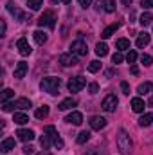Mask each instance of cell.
Returning a JSON list of instances; mask_svg holds the SVG:
<instances>
[{
  "label": "cell",
  "instance_id": "10",
  "mask_svg": "<svg viewBox=\"0 0 153 155\" xmlns=\"http://www.w3.org/2000/svg\"><path fill=\"white\" fill-rule=\"evenodd\" d=\"M5 7H7V11H9L13 16H16L18 20H27V15H25V13H22V11H20V9H18V7H16L11 0L7 2V5H5Z\"/></svg>",
  "mask_w": 153,
  "mask_h": 155
},
{
  "label": "cell",
  "instance_id": "32",
  "mask_svg": "<svg viewBox=\"0 0 153 155\" xmlns=\"http://www.w3.org/2000/svg\"><path fill=\"white\" fill-rule=\"evenodd\" d=\"M27 5L31 11H38L40 7L43 5V0H27Z\"/></svg>",
  "mask_w": 153,
  "mask_h": 155
},
{
  "label": "cell",
  "instance_id": "21",
  "mask_svg": "<svg viewBox=\"0 0 153 155\" xmlns=\"http://www.w3.org/2000/svg\"><path fill=\"white\" fill-rule=\"evenodd\" d=\"M96 54H97V56H101V58H103V56H106V54H108V45H106L105 41H99V43L96 45Z\"/></svg>",
  "mask_w": 153,
  "mask_h": 155
},
{
  "label": "cell",
  "instance_id": "37",
  "mask_svg": "<svg viewBox=\"0 0 153 155\" xmlns=\"http://www.w3.org/2000/svg\"><path fill=\"white\" fill-rule=\"evenodd\" d=\"M121 90H122L124 96H130V85L126 81H121Z\"/></svg>",
  "mask_w": 153,
  "mask_h": 155
},
{
  "label": "cell",
  "instance_id": "14",
  "mask_svg": "<svg viewBox=\"0 0 153 155\" xmlns=\"http://www.w3.org/2000/svg\"><path fill=\"white\" fill-rule=\"evenodd\" d=\"M144 108H146V103H144L141 97H133V99H132V110H133V112L141 114V112H144Z\"/></svg>",
  "mask_w": 153,
  "mask_h": 155
},
{
  "label": "cell",
  "instance_id": "39",
  "mask_svg": "<svg viewBox=\"0 0 153 155\" xmlns=\"http://www.w3.org/2000/svg\"><path fill=\"white\" fill-rule=\"evenodd\" d=\"M97 90H99V85L97 83H90L88 85V92L90 94H97Z\"/></svg>",
  "mask_w": 153,
  "mask_h": 155
},
{
  "label": "cell",
  "instance_id": "22",
  "mask_svg": "<svg viewBox=\"0 0 153 155\" xmlns=\"http://www.w3.org/2000/svg\"><path fill=\"white\" fill-rule=\"evenodd\" d=\"M150 124H153V112H150V114H144V116L139 119V126H150Z\"/></svg>",
  "mask_w": 153,
  "mask_h": 155
},
{
  "label": "cell",
  "instance_id": "8",
  "mask_svg": "<svg viewBox=\"0 0 153 155\" xmlns=\"http://www.w3.org/2000/svg\"><path fill=\"white\" fill-rule=\"evenodd\" d=\"M16 47H18V52H20L22 56H29V54L33 52V49H31L27 38H20L18 41H16Z\"/></svg>",
  "mask_w": 153,
  "mask_h": 155
},
{
  "label": "cell",
  "instance_id": "44",
  "mask_svg": "<svg viewBox=\"0 0 153 155\" xmlns=\"http://www.w3.org/2000/svg\"><path fill=\"white\" fill-rule=\"evenodd\" d=\"M5 29H7V25H5V20H2V31H0V36H5Z\"/></svg>",
  "mask_w": 153,
  "mask_h": 155
},
{
  "label": "cell",
  "instance_id": "11",
  "mask_svg": "<svg viewBox=\"0 0 153 155\" xmlns=\"http://www.w3.org/2000/svg\"><path fill=\"white\" fill-rule=\"evenodd\" d=\"M16 135H18V139L24 141V143H31V141L34 139V132H33V130H27V128H20V130L16 132Z\"/></svg>",
  "mask_w": 153,
  "mask_h": 155
},
{
  "label": "cell",
  "instance_id": "46",
  "mask_svg": "<svg viewBox=\"0 0 153 155\" xmlns=\"http://www.w3.org/2000/svg\"><path fill=\"white\" fill-rule=\"evenodd\" d=\"M132 74H135V76H137V74H139V69H137V67H135V65H132Z\"/></svg>",
  "mask_w": 153,
  "mask_h": 155
},
{
  "label": "cell",
  "instance_id": "28",
  "mask_svg": "<svg viewBox=\"0 0 153 155\" xmlns=\"http://www.w3.org/2000/svg\"><path fill=\"white\" fill-rule=\"evenodd\" d=\"M34 116H36V119H45V117L49 116V107H47V105L40 107L38 110L34 112Z\"/></svg>",
  "mask_w": 153,
  "mask_h": 155
},
{
  "label": "cell",
  "instance_id": "25",
  "mask_svg": "<svg viewBox=\"0 0 153 155\" xmlns=\"http://www.w3.org/2000/svg\"><path fill=\"white\" fill-rule=\"evenodd\" d=\"M115 4H117V0H105V2H103V9H105L106 13H114L115 7H117Z\"/></svg>",
  "mask_w": 153,
  "mask_h": 155
},
{
  "label": "cell",
  "instance_id": "38",
  "mask_svg": "<svg viewBox=\"0 0 153 155\" xmlns=\"http://www.w3.org/2000/svg\"><path fill=\"white\" fill-rule=\"evenodd\" d=\"M122 60H124V58H122V54H121V52H115L114 56H112V63H121Z\"/></svg>",
  "mask_w": 153,
  "mask_h": 155
},
{
  "label": "cell",
  "instance_id": "2",
  "mask_svg": "<svg viewBox=\"0 0 153 155\" xmlns=\"http://www.w3.org/2000/svg\"><path fill=\"white\" fill-rule=\"evenodd\" d=\"M117 148L122 155H132V139L126 130H119L117 134Z\"/></svg>",
  "mask_w": 153,
  "mask_h": 155
},
{
  "label": "cell",
  "instance_id": "43",
  "mask_svg": "<svg viewBox=\"0 0 153 155\" xmlns=\"http://www.w3.org/2000/svg\"><path fill=\"white\" fill-rule=\"evenodd\" d=\"M77 2H79V5H81V7H88L94 0H77Z\"/></svg>",
  "mask_w": 153,
  "mask_h": 155
},
{
  "label": "cell",
  "instance_id": "41",
  "mask_svg": "<svg viewBox=\"0 0 153 155\" xmlns=\"http://www.w3.org/2000/svg\"><path fill=\"white\" fill-rule=\"evenodd\" d=\"M141 5H142L144 9H151V7H153V0H142V2H141Z\"/></svg>",
  "mask_w": 153,
  "mask_h": 155
},
{
  "label": "cell",
  "instance_id": "49",
  "mask_svg": "<svg viewBox=\"0 0 153 155\" xmlns=\"http://www.w3.org/2000/svg\"><path fill=\"white\" fill-rule=\"evenodd\" d=\"M38 155H52V153H49V152H45V150H43V152H41V153H38Z\"/></svg>",
  "mask_w": 153,
  "mask_h": 155
},
{
  "label": "cell",
  "instance_id": "12",
  "mask_svg": "<svg viewBox=\"0 0 153 155\" xmlns=\"http://www.w3.org/2000/svg\"><path fill=\"white\" fill-rule=\"evenodd\" d=\"M27 71H29V65L25 61H18L16 67H15V78L16 79H22V78L27 74Z\"/></svg>",
  "mask_w": 153,
  "mask_h": 155
},
{
  "label": "cell",
  "instance_id": "15",
  "mask_svg": "<svg viewBox=\"0 0 153 155\" xmlns=\"http://www.w3.org/2000/svg\"><path fill=\"white\" fill-rule=\"evenodd\" d=\"M137 92H139V96L151 94V92H153V83H151V81H144V83H141V85H139V88H137Z\"/></svg>",
  "mask_w": 153,
  "mask_h": 155
},
{
  "label": "cell",
  "instance_id": "9",
  "mask_svg": "<svg viewBox=\"0 0 153 155\" xmlns=\"http://www.w3.org/2000/svg\"><path fill=\"white\" fill-rule=\"evenodd\" d=\"M88 123H90V128H92V130H103V128L106 126V119L101 117V116H92Z\"/></svg>",
  "mask_w": 153,
  "mask_h": 155
},
{
  "label": "cell",
  "instance_id": "20",
  "mask_svg": "<svg viewBox=\"0 0 153 155\" xmlns=\"http://www.w3.org/2000/svg\"><path fill=\"white\" fill-rule=\"evenodd\" d=\"M119 27H121V24H112V25H108V27H106V29L101 33V38H105V40L110 38V36L114 35V33L117 31V29H119Z\"/></svg>",
  "mask_w": 153,
  "mask_h": 155
},
{
  "label": "cell",
  "instance_id": "34",
  "mask_svg": "<svg viewBox=\"0 0 153 155\" xmlns=\"http://www.w3.org/2000/svg\"><path fill=\"white\" fill-rule=\"evenodd\" d=\"M151 61H153V58L150 56V54H142V56H141V63H142L144 67H150Z\"/></svg>",
  "mask_w": 153,
  "mask_h": 155
},
{
  "label": "cell",
  "instance_id": "17",
  "mask_svg": "<svg viewBox=\"0 0 153 155\" xmlns=\"http://www.w3.org/2000/svg\"><path fill=\"white\" fill-rule=\"evenodd\" d=\"M15 144H16V143H15V139H11V137H9V139H4V141H2V144H0V150H2L4 153H7V152L15 150Z\"/></svg>",
  "mask_w": 153,
  "mask_h": 155
},
{
  "label": "cell",
  "instance_id": "36",
  "mask_svg": "<svg viewBox=\"0 0 153 155\" xmlns=\"http://www.w3.org/2000/svg\"><path fill=\"white\" fill-rule=\"evenodd\" d=\"M135 60H137V52H135V51H128L126 61H128V63H135Z\"/></svg>",
  "mask_w": 153,
  "mask_h": 155
},
{
  "label": "cell",
  "instance_id": "47",
  "mask_svg": "<svg viewBox=\"0 0 153 155\" xmlns=\"http://www.w3.org/2000/svg\"><path fill=\"white\" fill-rule=\"evenodd\" d=\"M121 2H122V5H128V7L132 5V0H121Z\"/></svg>",
  "mask_w": 153,
  "mask_h": 155
},
{
  "label": "cell",
  "instance_id": "33",
  "mask_svg": "<svg viewBox=\"0 0 153 155\" xmlns=\"http://www.w3.org/2000/svg\"><path fill=\"white\" fill-rule=\"evenodd\" d=\"M99 69H101V61H99V60L90 61V65H88V72H97Z\"/></svg>",
  "mask_w": 153,
  "mask_h": 155
},
{
  "label": "cell",
  "instance_id": "27",
  "mask_svg": "<svg viewBox=\"0 0 153 155\" xmlns=\"http://www.w3.org/2000/svg\"><path fill=\"white\" fill-rule=\"evenodd\" d=\"M115 47H117L119 51H130V40H126V38H121V40H117V43H115Z\"/></svg>",
  "mask_w": 153,
  "mask_h": 155
},
{
  "label": "cell",
  "instance_id": "42",
  "mask_svg": "<svg viewBox=\"0 0 153 155\" xmlns=\"http://www.w3.org/2000/svg\"><path fill=\"white\" fill-rule=\"evenodd\" d=\"M33 152H34V148H33L31 144H25V146H24V153L25 155H31Z\"/></svg>",
  "mask_w": 153,
  "mask_h": 155
},
{
  "label": "cell",
  "instance_id": "24",
  "mask_svg": "<svg viewBox=\"0 0 153 155\" xmlns=\"http://www.w3.org/2000/svg\"><path fill=\"white\" fill-rule=\"evenodd\" d=\"M139 22H141V25H142V27L150 25V24L153 22V15H151V13H142V15H141V18H139Z\"/></svg>",
  "mask_w": 153,
  "mask_h": 155
},
{
  "label": "cell",
  "instance_id": "26",
  "mask_svg": "<svg viewBox=\"0 0 153 155\" xmlns=\"http://www.w3.org/2000/svg\"><path fill=\"white\" fill-rule=\"evenodd\" d=\"M16 124H25L27 121H29V117L25 116L24 112H15V119H13Z\"/></svg>",
  "mask_w": 153,
  "mask_h": 155
},
{
  "label": "cell",
  "instance_id": "30",
  "mask_svg": "<svg viewBox=\"0 0 153 155\" xmlns=\"http://www.w3.org/2000/svg\"><path fill=\"white\" fill-rule=\"evenodd\" d=\"M88 139H90V132H79L76 137V143L77 144H85Z\"/></svg>",
  "mask_w": 153,
  "mask_h": 155
},
{
  "label": "cell",
  "instance_id": "1",
  "mask_svg": "<svg viewBox=\"0 0 153 155\" xmlns=\"http://www.w3.org/2000/svg\"><path fill=\"white\" fill-rule=\"evenodd\" d=\"M60 87H61V79H60V78H54V76L43 78V79L40 81V88H41L43 92L52 94V96H56V94H58Z\"/></svg>",
  "mask_w": 153,
  "mask_h": 155
},
{
  "label": "cell",
  "instance_id": "3",
  "mask_svg": "<svg viewBox=\"0 0 153 155\" xmlns=\"http://www.w3.org/2000/svg\"><path fill=\"white\" fill-rule=\"evenodd\" d=\"M38 25L40 27L54 29V25H56V16H54V13H52V11H45V13L38 18Z\"/></svg>",
  "mask_w": 153,
  "mask_h": 155
},
{
  "label": "cell",
  "instance_id": "35",
  "mask_svg": "<svg viewBox=\"0 0 153 155\" xmlns=\"http://www.w3.org/2000/svg\"><path fill=\"white\" fill-rule=\"evenodd\" d=\"M15 108H16V105H15V103H9V101L2 103V110H4V112H13Z\"/></svg>",
  "mask_w": 153,
  "mask_h": 155
},
{
  "label": "cell",
  "instance_id": "5",
  "mask_svg": "<svg viewBox=\"0 0 153 155\" xmlns=\"http://www.w3.org/2000/svg\"><path fill=\"white\" fill-rule=\"evenodd\" d=\"M69 90L70 92H79V90H83L85 87H86V79L83 76H76V78H70V81H69Z\"/></svg>",
  "mask_w": 153,
  "mask_h": 155
},
{
  "label": "cell",
  "instance_id": "40",
  "mask_svg": "<svg viewBox=\"0 0 153 155\" xmlns=\"http://www.w3.org/2000/svg\"><path fill=\"white\" fill-rule=\"evenodd\" d=\"M54 146H56V148H60V150H61V148L65 146V143H63V139H61L60 135H58V137L54 139Z\"/></svg>",
  "mask_w": 153,
  "mask_h": 155
},
{
  "label": "cell",
  "instance_id": "16",
  "mask_svg": "<svg viewBox=\"0 0 153 155\" xmlns=\"http://www.w3.org/2000/svg\"><path fill=\"white\" fill-rule=\"evenodd\" d=\"M150 38H151V35H148V33L144 31V33L139 35V38H137V41H135V45H137L139 49H142V47H146V45L150 43Z\"/></svg>",
  "mask_w": 153,
  "mask_h": 155
},
{
  "label": "cell",
  "instance_id": "7",
  "mask_svg": "<svg viewBox=\"0 0 153 155\" xmlns=\"http://www.w3.org/2000/svg\"><path fill=\"white\" fill-rule=\"evenodd\" d=\"M60 63L63 67H74V65H77V56L74 52H63V54H60Z\"/></svg>",
  "mask_w": 153,
  "mask_h": 155
},
{
  "label": "cell",
  "instance_id": "4",
  "mask_svg": "<svg viewBox=\"0 0 153 155\" xmlns=\"http://www.w3.org/2000/svg\"><path fill=\"white\" fill-rule=\"evenodd\" d=\"M117 103H119L117 96H115V94H108V96L103 99L101 107H103V110H105V112H115V108H117Z\"/></svg>",
  "mask_w": 153,
  "mask_h": 155
},
{
  "label": "cell",
  "instance_id": "29",
  "mask_svg": "<svg viewBox=\"0 0 153 155\" xmlns=\"http://www.w3.org/2000/svg\"><path fill=\"white\" fill-rule=\"evenodd\" d=\"M40 144H41V148H43V150H49V146L52 144V139H50L47 134H43V135L40 137Z\"/></svg>",
  "mask_w": 153,
  "mask_h": 155
},
{
  "label": "cell",
  "instance_id": "19",
  "mask_svg": "<svg viewBox=\"0 0 153 155\" xmlns=\"http://www.w3.org/2000/svg\"><path fill=\"white\" fill-rule=\"evenodd\" d=\"M72 107H76V99H72V97H67V99H63V101L58 105L60 110H70Z\"/></svg>",
  "mask_w": 153,
  "mask_h": 155
},
{
  "label": "cell",
  "instance_id": "6",
  "mask_svg": "<svg viewBox=\"0 0 153 155\" xmlns=\"http://www.w3.org/2000/svg\"><path fill=\"white\" fill-rule=\"evenodd\" d=\"M70 52H74L76 56H86V52H88L86 41H83V40H76V41H72V45H70Z\"/></svg>",
  "mask_w": 153,
  "mask_h": 155
},
{
  "label": "cell",
  "instance_id": "31",
  "mask_svg": "<svg viewBox=\"0 0 153 155\" xmlns=\"http://www.w3.org/2000/svg\"><path fill=\"white\" fill-rule=\"evenodd\" d=\"M11 97H15V90H11V88H5V90L0 94V101H2V103H5V101L11 99Z\"/></svg>",
  "mask_w": 153,
  "mask_h": 155
},
{
  "label": "cell",
  "instance_id": "23",
  "mask_svg": "<svg viewBox=\"0 0 153 155\" xmlns=\"http://www.w3.org/2000/svg\"><path fill=\"white\" fill-rule=\"evenodd\" d=\"M33 36H34V41H36L38 45H43V43L47 41V38H49V36H47V33H43V31H34V33H33Z\"/></svg>",
  "mask_w": 153,
  "mask_h": 155
},
{
  "label": "cell",
  "instance_id": "45",
  "mask_svg": "<svg viewBox=\"0 0 153 155\" xmlns=\"http://www.w3.org/2000/svg\"><path fill=\"white\" fill-rule=\"evenodd\" d=\"M50 2H52V4H60V2H61V4H70L72 0H50Z\"/></svg>",
  "mask_w": 153,
  "mask_h": 155
},
{
  "label": "cell",
  "instance_id": "48",
  "mask_svg": "<svg viewBox=\"0 0 153 155\" xmlns=\"http://www.w3.org/2000/svg\"><path fill=\"white\" fill-rule=\"evenodd\" d=\"M148 105H150V107H153V94L150 96V101H148Z\"/></svg>",
  "mask_w": 153,
  "mask_h": 155
},
{
  "label": "cell",
  "instance_id": "13",
  "mask_svg": "<svg viewBox=\"0 0 153 155\" xmlns=\"http://www.w3.org/2000/svg\"><path fill=\"white\" fill-rule=\"evenodd\" d=\"M65 121L70 123V124H74V126H79L83 123V114L81 112H70L69 116L65 117Z\"/></svg>",
  "mask_w": 153,
  "mask_h": 155
},
{
  "label": "cell",
  "instance_id": "18",
  "mask_svg": "<svg viewBox=\"0 0 153 155\" xmlns=\"http://www.w3.org/2000/svg\"><path fill=\"white\" fill-rule=\"evenodd\" d=\"M15 105H16V108L18 110H29L33 105H31V101L27 99V97H20V99H16L15 101Z\"/></svg>",
  "mask_w": 153,
  "mask_h": 155
}]
</instances>
